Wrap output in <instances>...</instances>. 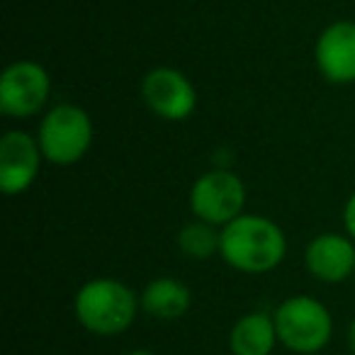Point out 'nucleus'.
<instances>
[{
  "label": "nucleus",
  "mask_w": 355,
  "mask_h": 355,
  "mask_svg": "<svg viewBox=\"0 0 355 355\" xmlns=\"http://www.w3.org/2000/svg\"><path fill=\"white\" fill-rule=\"evenodd\" d=\"M175 243L180 253L190 261H209L212 256H219L222 229L202 222V219H193L178 232Z\"/></svg>",
  "instance_id": "obj_13"
},
{
  "label": "nucleus",
  "mask_w": 355,
  "mask_h": 355,
  "mask_svg": "<svg viewBox=\"0 0 355 355\" xmlns=\"http://www.w3.org/2000/svg\"><path fill=\"white\" fill-rule=\"evenodd\" d=\"M314 61L321 78L331 85L355 83V22L336 20L326 25L316 37Z\"/></svg>",
  "instance_id": "obj_10"
},
{
  "label": "nucleus",
  "mask_w": 355,
  "mask_h": 355,
  "mask_svg": "<svg viewBox=\"0 0 355 355\" xmlns=\"http://www.w3.org/2000/svg\"><path fill=\"white\" fill-rule=\"evenodd\" d=\"M141 100L156 117L166 122H185L198 110V90L183 71L156 66L141 80Z\"/></svg>",
  "instance_id": "obj_7"
},
{
  "label": "nucleus",
  "mask_w": 355,
  "mask_h": 355,
  "mask_svg": "<svg viewBox=\"0 0 355 355\" xmlns=\"http://www.w3.org/2000/svg\"><path fill=\"white\" fill-rule=\"evenodd\" d=\"M188 207L195 219L222 229L243 214L246 183L232 168H209L195 178L188 195Z\"/></svg>",
  "instance_id": "obj_5"
},
{
  "label": "nucleus",
  "mask_w": 355,
  "mask_h": 355,
  "mask_svg": "<svg viewBox=\"0 0 355 355\" xmlns=\"http://www.w3.org/2000/svg\"><path fill=\"white\" fill-rule=\"evenodd\" d=\"M141 311L158 321L183 319L193 306V292L178 277H156L139 295Z\"/></svg>",
  "instance_id": "obj_11"
},
{
  "label": "nucleus",
  "mask_w": 355,
  "mask_h": 355,
  "mask_svg": "<svg viewBox=\"0 0 355 355\" xmlns=\"http://www.w3.org/2000/svg\"><path fill=\"white\" fill-rule=\"evenodd\" d=\"M287 256V236L266 214L243 212L222 227L219 258L243 275H266Z\"/></svg>",
  "instance_id": "obj_1"
},
{
  "label": "nucleus",
  "mask_w": 355,
  "mask_h": 355,
  "mask_svg": "<svg viewBox=\"0 0 355 355\" xmlns=\"http://www.w3.org/2000/svg\"><path fill=\"white\" fill-rule=\"evenodd\" d=\"M343 232L355 241V193L343 205Z\"/></svg>",
  "instance_id": "obj_14"
},
{
  "label": "nucleus",
  "mask_w": 355,
  "mask_h": 355,
  "mask_svg": "<svg viewBox=\"0 0 355 355\" xmlns=\"http://www.w3.org/2000/svg\"><path fill=\"white\" fill-rule=\"evenodd\" d=\"M44 163L37 137L25 129H8L0 137V190L8 198L22 195L35 185Z\"/></svg>",
  "instance_id": "obj_8"
},
{
  "label": "nucleus",
  "mask_w": 355,
  "mask_h": 355,
  "mask_svg": "<svg viewBox=\"0 0 355 355\" xmlns=\"http://www.w3.org/2000/svg\"><path fill=\"white\" fill-rule=\"evenodd\" d=\"M277 340L297 355H319L334 338L329 306L311 295H292L272 311Z\"/></svg>",
  "instance_id": "obj_4"
},
{
  "label": "nucleus",
  "mask_w": 355,
  "mask_h": 355,
  "mask_svg": "<svg viewBox=\"0 0 355 355\" xmlns=\"http://www.w3.org/2000/svg\"><path fill=\"white\" fill-rule=\"evenodd\" d=\"M141 309L139 295L122 280L93 277L73 297L76 321L98 338H114L132 329Z\"/></svg>",
  "instance_id": "obj_2"
},
{
  "label": "nucleus",
  "mask_w": 355,
  "mask_h": 355,
  "mask_svg": "<svg viewBox=\"0 0 355 355\" xmlns=\"http://www.w3.org/2000/svg\"><path fill=\"white\" fill-rule=\"evenodd\" d=\"M35 137L46 163L69 168L83 161L85 153L90 151L95 124L83 107L73 103H59L42 114Z\"/></svg>",
  "instance_id": "obj_3"
},
{
  "label": "nucleus",
  "mask_w": 355,
  "mask_h": 355,
  "mask_svg": "<svg viewBox=\"0 0 355 355\" xmlns=\"http://www.w3.org/2000/svg\"><path fill=\"white\" fill-rule=\"evenodd\" d=\"M353 285H355V275H353Z\"/></svg>",
  "instance_id": "obj_17"
},
{
  "label": "nucleus",
  "mask_w": 355,
  "mask_h": 355,
  "mask_svg": "<svg viewBox=\"0 0 355 355\" xmlns=\"http://www.w3.org/2000/svg\"><path fill=\"white\" fill-rule=\"evenodd\" d=\"M127 355H156L153 350H148V348H134V350H129Z\"/></svg>",
  "instance_id": "obj_16"
},
{
  "label": "nucleus",
  "mask_w": 355,
  "mask_h": 355,
  "mask_svg": "<svg viewBox=\"0 0 355 355\" xmlns=\"http://www.w3.org/2000/svg\"><path fill=\"white\" fill-rule=\"evenodd\" d=\"M304 270L324 285H340L355 275V241L348 234H316L304 246Z\"/></svg>",
  "instance_id": "obj_9"
},
{
  "label": "nucleus",
  "mask_w": 355,
  "mask_h": 355,
  "mask_svg": "<svg viewBox=\"0 0 355 355\" xmlns=\"http://www.w3.org/2000/svg\"><path fill=\"white\" fill-rule=\"evenodd\" d=\"M51 98L49 71L32 59L12 61L0 76V112L10 119H32Z\"/></svg>",
  "instance_id": "obj_6"
},
{
  "label": "nucleus",
  "mask_w": 355,
  "mask_h": 355,
  "mask_svg": "<svg viewBox=\"0 0 355 355\" xmlns=\"http://www.w3.org/2000/svg\"><path fill=\"white\" fill-rule=\"evenodd\" d=\"M277 340L275 319L270 311H246L234 321L229 331V350L232 355H272Z\"/></svg>",
  "instance_id": "obj_12"
},
{
  "label": "nucleus",
  "mask_w": 355,
  "mask_h": 355,
  "mask_svg": "<svg viewBox=\"0 0 355 355\" xmlns=\"http://www.w3.org/2000/svg\"><path fill=\"white\" fill-rule=\"evenodd\" d=\"M345 340H348V348H350V353L355 355V319L348 324V334H345Z\"/></svg>",
  "instance_id": "obj_15"
}]
</instances>
